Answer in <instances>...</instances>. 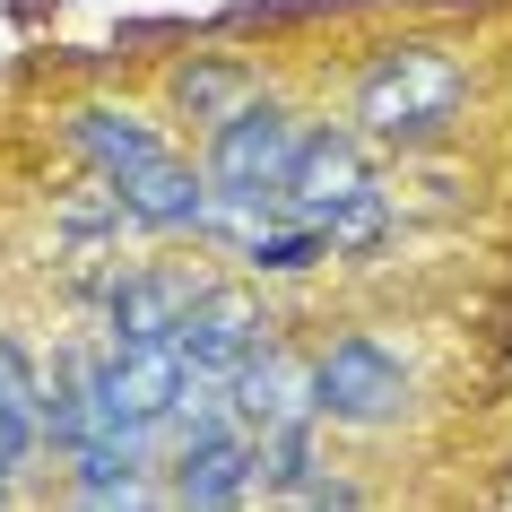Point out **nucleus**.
Listing matches in <instances>:
<instances>
[{
  "label": "nucleus",
  "mask_w": 512,
  "mask_h": 512,
  "mask_svg": "<svg viewBox=\"0 0 512 512\" xmlns=\"http://www.w3.org/2000/svg\"><path fill=\"white\" fill-rule=\"evenodd\" d=\"M209 287V270L183 261H122L96 287V348H174V322L191 313V296Z\"/></svg>",
  "instance_id": "nucleus-5"
},
{
  "label": "nucleus",
  "mask_w": 512,
  "mask_h": 512,
  "mask_svg": "<svg viewBox=\"0 0 512 512\" xmlns=\"http://www.w3.org/2000/svg\"><path fill=\"white\" fill-rule=\"evenodd\" d=\"M61 148L105 183V200L122 209V226L139 235H191L209 217V174L165 139V122L131 96H79L61 113Z\"/></svg>",
  "instance_id": "nucleus-1"
},
{
  "label": "nucleus",
  "mask_w": 512,
  "mask_h": 512,
  "mask_svg": "<svg viewBox=\"0 0 512 512\" xmlns=\"http://www.w3.org/2000/svg\"><path fill=\"white\" fill-rule=\"evenodd\" d=\"M261 512H374V495H365V486H356L348 469H330V460H322V469H313L304 486H287V495H270Z\"/></svg>",
  "instance_id": "nucleus-16"
},
{
  "label": "nucleus",
  "mask_w": 512,
  "mask_h": 512,
  "mask_svg": "<svg viewBox=\"0 0 512 512\" xmlns=\"http://www.w3.org/2000/svg\"><path fill=\"white\" fill-rule=\"evenodd\" d=\"M9 504H18V478H0V512H9Z\"/></svg>",
  "instance_id": "nucleus-17"
},
{
  "label": "nucleus",
  "mask_w": 512,
  "mask_h": 512,
  "mask_svg": "<svg viewBox=\"0 0 512 512\" xmlns=\"http://www.w3.org/2000/svg\"><path fill=\"white\" fill-rule=\"evenodd\" d=\"M226 400H235V417L252 434L261 426H322L313 417V374H304V356L287 339H270L261 356H243L235 374H226Z\"/></svg>",
  "instance_id": "nucleus-10"
},
{
  "label": "nucleus",
  "mask_w": 512,
  "mask_h": 512,
  "mask_svg": "<svg viewBox=\"0 0 512 512\" xmlns=\"http://www.w3.org/2000/svg\"><path fill=\"white\" fill-rule=\"evenodd\" d=\"M44 365L18 330H0V478H35V460H44Z\"/></svg>",
  "instance_id": "nucleus-11"
},
{
  "label": "nucleus",
  "mask_w": 512,
  "mask_h": 512,
  "mask_svg": "<svg viewBox=\"0 0 512 512\" xmlns=\"http://www.w3.org/2000/svg\"><path fill=\"white\" fill-rule=\"evenodd\" d=\"M53 512H165V486L157 478H105V486L61 478L53 486Z\"/></svg>",
  "instance_id": "nucleus-15"
},
{
  "label": "nucleus",
  "mask_w": 512,
  "mask_h": 512,
  "mask_svg": "<svg viewBox=\"0 0 512 512\" xmlns=\"http://www.w3.org/2000/svg\"><path fill=\"white\" fill-rule=\"evenodd\" d=\"M304 122H313V113L287 105V96H270V87H261L252 105H235L217 131H200V174H209V191H261V200H287Z\"/></svg>",
  "instance_id": "nucleus-4"
},
{
  "label": "nucleus",
  "mask_w": 512,
  "mask_h": 512,
  "mask_svg": "<svg viewBox=\"0 0 512 512\" xmlns=\"http://www.w3.org/2000/svg\"><path fill=\"white\" fill-rule=\"evenodd\" d=\"M44 452H70V443H87V348H61L53 365H44Z\"/></svg>",
  "instance_id": "nucleus-13"
},
{
  "label": "nucleus",
  "mask_w": 512,
  "mask_h": 512,
  "mask_svg": "<svg viewBox=\"0 0 512 512\" xmlns=\"http://www.w3.org/2000/svg\"><path fill=\"white\" fill-rule=\"evenodd\" d=\"M365 191H382V174H374V139L356 131V122H304L296 174H287V209L322 226L330 209H348V200H365Z\"/></svg>",
  "instance_id": "nucleus-8"
},
{
  "label": "nucleus",
  "mask_w": 512,
  "mask_h": 512,
  "mask_svg": "<svg viewBox=\"0 0 512 512\" xmlns=\"http://www.w3.org/2000/svg\"><path fill=\"white\" fill-rule=\"evenodd\" d=\"M313 469H322V426H261L252 434V486H261V504L304 486Z\"/></svg>",
  "instance_id": "nucleus-14"
},
{
  "label": "nucleus",
  "mask_w": 512,
  "mask_h": 512,
  "mask_svg": "<svg viewBox=\"0 0 512 512\" xmlns=\"http://www.w3.org/2000/svg\"><path fill=\"white\" fill-rule=\"evenodd\" d=\"M478 96V70L452 35H391L356 70V131L374 148H443Z\"/></svg>",
  "instance_id": "nucleus-2"
},
{
  "label": "nucleus",
  "mask_w": 512,
  "mask_h": 512,
  "mask_svg": "<svg viewBox=\"0 0 512 512\" xmlns=\"http://www.w3.org/2000/svg\"><path fill=\"white\" fill-rule=\"evenodd\" d=\"M270 339H287V322H278L252 287H226V278H209V287L191 296V313L174 322V356H183V374H209V382H226L243 356H261Z\"/></svg>",
  "instance_id": "nucleus-7"
},
{
  "label": "nucleus",
  "mask_w": 512,
  "mask_h": 512,
  "mask_svg": "<svg viewBox=\"0 0 512 512\" xmlns=\"http://www.w3.org/2000/svg\"><path fill=\"white\" fill-rule=\"evenodd\" d=\"M261 61L252 53H174L165 61V113L174 122H191V131H217L235 105H252L261 96Z\"/></svg>",
  "instance_id": "nucleus-9"
},
{
  "label": "nucleus",
  "mask_w": 512,
  "mask_h": 512,
  "mask_svg": "<svg viewBox=\"0 0 512 512\" xmlns=\"http://www.w3.org/2000/svg\"><path fill=\"white\" fill-rule=\"evenodd\" d=\"M157 486H165V512H252L261 504V486H252V426L226 417V426L174 434L157 460Z\"/></svg>",
  "instance_id": "nucleus-6"
},
{
  "label": "nucleus",
  "mask_w": 512,
  "mask_h": 512,
  "mask_svg": "<svg viewBox=\"0 0 512 512\" xmlns=\"http://www.w3.org/2000/svg\"><path fill=\"white\" fill-rule=\"evenodd\" d=\"M304 374H313V417L322 426H348V434H382V426H400L408 408H417V365L374 322L330 330L322 348L304 356Z\"/></svg>",
  "instance_id": "nucleus-3"
},
{
  "label": "nucleus",
  "mask_w": 512,
  "mask_h": 512,
  "mask_svg": "<svg viewBox=\"0 0 512 512\" xmlns=\"http://www.w3.org/2000/svg\"><path fill=\"white\" fill-rule=\"evenodd\" d=\"M226 270H243V278H313V270H330V243H322L313 217H270V226H252L226 252Z\"/></svg>",
  "instance_id": "nucleus-12"
}]
</instances>
